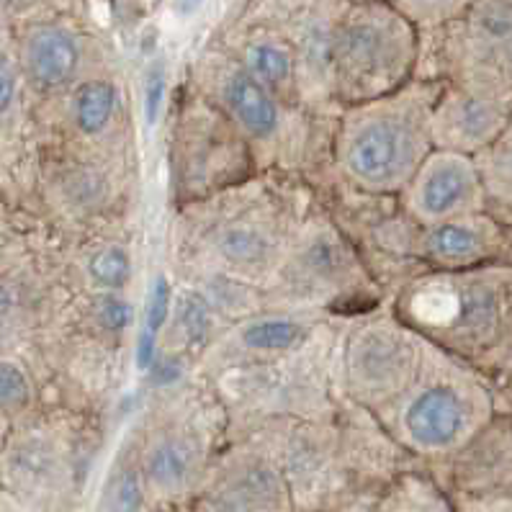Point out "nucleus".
Wrapping results in <instances>:
<instances>
[{
	"instance_id": "nucleus-17",
	"label": "nucleus",
	"mask_w": 512,
	"mask_h": 512,
	"mask_svg": "<svg viewBox=\"0 0 512 512\" xmlns=\"http://www.w3.org/2000/svg\"><path fill=\"white\" fill-rule=\"evenodd\" d=\"M489 204L512 211V121L492 145L474 157Z\"/></svg>"
},
{
	"instance_id": "nucleus-22",
	"label": "nucleus",
	"mask_w": 512,
	"mask_h": 512,
	"mask_svg": "<svg viewBox=\"0 0 512 512\" xmlns=\"http://www.w3.org/2000/svg\"><path fill=\"white\" fill-rule=\"evenodd\" d=\"M247 73L268 91H276L291 78V57L276 44H253L247 49Z\"/></svg>"
},
{
	"instance_id": "nucleus-25",
	"label": "nucleus",
	"mask_w": 512,
	"mask_h": 512,
	"mask_svg": "<svg viewBox=\"0 0 512 512\" xmlns=\"http://www.w3.org/2000/svg\"><path fill=\"white\" fill-rule=\"evenodd\" d=\"M163 98H165V73L163 67H152L150 75H147L145 83V111L147 121H155L160 109H163Z\"/></svg>"
},
{
	"instance_id": "nucleus-7",
	"label": "nucleus",
	"mask_w": 512,
	"mask_h": 512,
	"mask_svg": "<svg viewBox=\"0 0 512 512\" xmlns=\"http://www.w3.org/2000/svg\"><path fill=\"white\" fill-rule=\"evenodd\" d=\"M404 65V44L394 29L374 19L345 26L335 39L340 91L350 101H374L394 91Z\"/></svg>"
},
{
	"instance_id": "nucleus-11",
	"label": "nucleus",
	"mask_w": 512,
	"mask_h": 512,
	"mask_svg": "<svg viewBox=\"0 0 512 512\" xmlns=\"http://www.w3.org/2000/svg\"><path fill=\"white\" fill-rule=\"evenodd\" d=\"M422 255L443 271H474L507 247L505 229L487 211L425 227Z\"/></svg>"
},
{
	"instance_id": "nucleus-23",
	"label": "nucleus",
	"mask_w": 512,
	"mask_h": 512,
	"mask_svg": "<svg viewBox=\"0 0 512 512\" xmlns=\"http://www.w3.org/2000/svg\"><path fill=\"white\" fill-rule=\"evenodd\" d=\"M31 399H34V389H31L24 368L19 363L3 361L0 366V404H3L6 417L24 415L31 407Z\"/></svg>"
},
{
	"instance_id": "nucleus-28",
	"label": "nucleus",
	"mask_w": 512,
	"mask_h": 512,
	"mask_svg": "<svg viewBox=\"0 0 512 512\" xmlns=\"http://www.w3.org/2000/svg\"><path fill=\"white\" fill-rule=\"evenodd\" d=\"M458 512H512V497H482L461 505Z\"/></svg>"
},
{
	"instance_id": "nucleus-9",
	"label": "nucleus",
	"mask_w": 512,
	"mask_h": 512,
	"mask_svg": "<svg viewBox=\"0 0 512 512\" xmlns=\"http://www.w3.org/2000/svg\"><path fill=\"white\" fill-rule=\"evenodd\" d=\"M139 464L152 500L175 502L196 494L204 484L206 448L191 430L163 428L147 438Z\"/></svg>"
},
{
	"instance_id": "nucleus-19",
	"label": "nucleus",
	"mask_w": 512,
	"mask_h": 512,
	"mask_svg": "<svg viewBox=\"0 0 512 512\" xmlns=\"http://www.w3.org/2000/svg\"><path fill=\"white\" fill-rule=\"evenodd\" d=\"M376 512H453V507L433 482L422 476H402L386 492Z\"/></svg>"
},
{
	"instance_id": "nucleus-26",
	"label": "nucleus",
	"mask_w": 512,
	"mask_h": 512,
	"mask_svg": "<svg viewBox=\"0 0 512 512\" xmlns=\"http://www.w3.org/2000/svg\"><path fill=\"white\" fill-rule=\"evenodd\" d=\"M16 88H19V75L13 73V65L8 60V55H3V62H0V106H3V114L11 111Z\"/></svg>"
},
{
	"instance_id": "nucleus-13",
	"label": "nucleus",
	"mask_w": 512,
	"mask_h": 512,
	"mask_svg": "<svg viewBox=\"0 0 512 512\" xmlns=\"http://www.w3.org/2000/svg\"><path fill=\"white\" fill-rule=\"evenodd\" d=\"M80 67V47L73 34L44 26L29 37L24 49L26 78L39 91H57L75 78Z\"/></svg>"
},
{
	"instance_id": "nucleus-30",
	"label": "nucleus",
	"mask_w": 512,
	"mask_h": 512,
	"mask_svg": "<svg viewBox=\"0 0 512 512\" xmlns=\"http://www.w3.org/2000/svg\"><path fill=\"white\" fill-rule=\"evenodd\" d=\"M183 3V8H186V11H191V8H196L201 3V0H181Z\"/></svg>"
},
{
	"instance_id": "nucleus-24",
	"label": "nucleus",
	"mask_w": 512,
	"mask_h": 512,
	"mask_svg": "<svg viewBox=\"0 0 512 512\" xmlns=\"http://www.w3.org/2000/svg\"><path fill=\"white\" fill-rule=\"evenodd\" d=\"M175 314V327L183 332V343L186 345H201L209 335L211 317L209 307H206L204 299L188 291L186 296H181L173 307Z\"/></svg>"
},
{
	"instance_id": "nucleus-18",
	"label": "nucleus",
	"mask_w": 512,
	"mask_h": 512,
	"mask_svg": "<svg viewBox=\"0 0 512 512\" xmlns=\"http://www.w3.org/2000/svg\"><path fill=\"white\" fill-rule=\"evenodd\" d=\"M304 330L299 322L286 320V317H268V320L247 322L237 340L245 350L258 353V356H271V353H286L302 343Z\"/></svg>"
},
{
	"instance_id": "nucleus-2",
	"label": "nucleus",
	"mask_w": 512,
	"mask_h": 512,
	"mask_svg": "<svg viewBox=\"0 0 512 512\" xmlns=\"http://www.w3.org/2000/svg\"><path fill=\"white\" fill-rule=\"evenodd\" d=\"M392 407L399 443L422 456H446L482 433L492 417V394L464 366L425 350L415 384Z\"/></svg>"
},
{
	"instance_id": "nucleus-29",
	"label": "nucleus",
	"mask_w": 512,
	"mask_h": 512,
	"mask_svg": "<svg viewBox=\"0 0 512 512\" xmlns=\"http://www.w3.org/2000/svg\"><path fill=\"white\" fill-rule=\"evenodd\" d=\"M502 42H505V65L512 75V31L507 34V37H502Z\"/></svg>"
},
{
	"instance_id": "nucleus-3",
	"label": "nucleus",
	"mask_w": 512,
	"mask_h": 512,
	"mask_svg": "<svg viewBox=\"0 0 512 512\" xmlns=\"http://www.w3.org/2000/svg\"><path fill=\"white\" fill-rule=\"evenodd\" d=\"M487 271H446L425 278L404 296L407 320L430 330L456 350H476L492 343L505 322L502 278Z\"/></svg>"
},
{
	"instance_id": "nucleus-12",
	"label": "nucleus",
	"mask_w": 512,
	"mask_h": 512,
	"mask_svg": "<svg viewBox=\"0 0 512 512\" xmlns=\"http://www.w3.org/2000/svg\"><path fill=\"white\" fill-rule=\"evenodd\" d=\"M281 271L294 273L296 284L302 289L307 286L317 289L320 296H330L343 294L353 286L358 266L353 253L332 229H317L291 247Z\"/></svg>"
},
{
	"instance_id": "nucleus-8",
	"label": "nucleus",
	"mask_w": 512,
	"mask_h": 512,
	"mask_svg": "<svg viewBox=\"0 0 512 512\" xmlns=\"http://www.w3.org/2000/svg\"><path fill=\"white\" fill-rule=\"evenodd\" d=\"M196 494V512H284L289 500L276 464L253 451L229 456Z\"/></svg>"
},
{
	"instance_id": "nucleus-14",
	"label": "nucleus",
	"mask_w": 512,
	"mask_h": 512,
	"mask_svg": "<svg viewBox=\"0 0 512 512\" xmlns=\"http://www.w3.org/2000/svg\"><path fill=\"white\" fill-rule=\"evenodd\" d=\"M222 101L229 116L245 137L258 142H271L281 132V109L266 85L253 75L232 73L222 85Z\"/></svg>"
},
{
	"instance_id": "nucleus-4",
	"label": "nucleus",
	"mask_w": 512,
	"mask_h": 512,
	"mask_svg": "<svg viewBox=\"0 0 512 512\" xmlns=\"http://www.w3.org/2000/svg\"><path fill=\"white\" fill-rule=\"evenodd\" d=\"M425 345L397 322H371L353 332L345 348V384L368 407H392L422 368Z\"/></svg>"
},
{
	"instance_id": "nucleus-20",
	"label": "nucleus",
	"mask_w": 512,
	"mask_h": 512,
	"mask_svg": "<svg viewBox=\"0 0 512 512\" xmlns=\"http://www.w3.org/2000/svg\"><path fill=\"white\" fill-rule=\"evenodd\" d=\"M173 312V302H170V286L168 278L157 276L152 284L150 299L145 307V325L139 332L137 340V368L147 371L157 358V345H160V332H163L168 314Z\"/></svg>"
},
{
	"instance_id": "nucleus-1",
	"label": "nucleus",
	"mask_w": 512,
	"mask_h": 512,
	"mask_svg": "<svg viewBox=\"0 0 512 512\" xmlns=\"http://www.w3.org/2000/svg\"><path fill=\"white\" fill-rule=\"evenodd\" d=\"M433 111L422 93H394L356 106L335 142L345 181L368 193L404 191L435 150Z\"/></svg>"
},
{
	"instance_id": "nucleus-6",
	"label": "nucleus",
	"mask_w": 512,
	"mask_h": 512,
	"mask_svg": "<svg viewBox=\"0 0 512 512\" xmlns=\"http://www.w3.org/2000/svg\"><path fill=\"white\" fill-rule=\"evenodd\" d=\"M404 204L417 224L435 227L487 209L482 173L476 160L451 150H433L404 188Z\"/></svg>"
},
{
	"instance_id": "nucleus-5",
	"label": "nucleus",
	"mask_w": 512,
	"mask_h": 512,
	"mask_svg": "<svg viewBox=\"0 0 512 512\" xmlns=\"http://www.w3.org/2000/svg\"><path fill=\"white\" fill-rule=\"evenodd\" d=\"M289 240L273 211H232L211 224L204 255L217 271L240 278H266L284 268Z\"/></svg>"
},
{
	"instance_id": "nucleus-16",
	"label": "nucleus",
	"mask_w": 512,
	"mask_h": 512,
	"mask_svg": "<svg viewBox=\"0 0 512 512\" xmlns=\"http://www.w3.org/2000/svg\"><path fill=\"white\" fill-rule=\"evenodd\" d=\"M116 114V88L106 80H91L83 83L73 93L70 101V116L73 127L85 137H98L111 127Z\"/></svg>"
},
{
	"instance_id": "nucleus-21",
	"label": "nucleus",
	"mask_w": 512,
	"mask_h": 512,
	"mask_svg": "<svg viewBox=\"0 0 512 512\" xmlns=\"http://www.w3.org/2000/svg\"><path fill=\"white\" fill-rule=\"evenodd\" d=\"M88 276L103 291L119 294L132 278V258L121 245H103L88 258Z\"/></svg>"
},
{
	"instance_id": "nucleus-15",
	"label": "nucleus",
	"mask_w": 512,
	"mask_h": 512,
	"mask_svg": "<svg viewBox=\"0 0 512 512\" xmlns=\"http://www.w3.org/2000/svg\"><path fill=\"white\" fill-rule=\"evenodd\" d=\"M150 500L152 497L150 489H147L145 474H142L139 456L124 453L111 469L109 482L103 489L101 512H145Z\"/></svg>"
},
{
	"instance_id": "nucleus-10",
	"label": "nucleus",
	"mask_w": 512,
	"mask_h": 512,
	"mask_svg": "<svg viewBox=\"0 0 512 512\" xmlns=\"http://www.w3.org/2000/svg\"><path fill=\"white\" fill-rule=\"evenodd\" d=\"M512 121V109L489 93H458L433 111L435 150L476 157L500 137Z\"/></svg>"
},
{
	"instance_id": "nucleus-27",
	"label": "nucleus",
	"mask_w": 512,
	"mask_h": 512,
	"mask_svg": "<svg viewBox=\"0 0 512 512\" xmlns=\"http://www.w3.org/2000/svg\"><path fill=\"white\" fill-rule=\"evenodd\" d=\"M129 320V307L127 302H121L116 296H106L101 304V322L109 327H124V322Z\"/></svg>"
}]
</instances>
